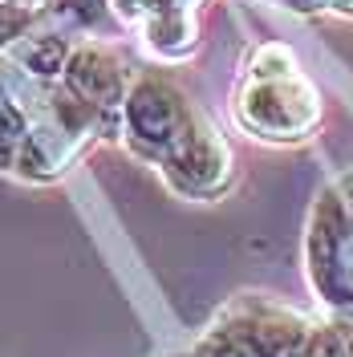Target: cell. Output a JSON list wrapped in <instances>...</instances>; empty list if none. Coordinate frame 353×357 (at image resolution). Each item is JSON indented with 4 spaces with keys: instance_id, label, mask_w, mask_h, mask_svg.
<instances>
[{
    "instance_id": "1",
    "label": "cell",
    "mask_w": 353,
    "mask_h": 357,
    "mask_svg": "<svg viewBox=\"0 0 353 357\" xmlns=\"http://www.w3.org/2000/svg\"><path fill=\"white\" fill-rule=\"evenodd\" d=\"M305 260L317 296L337 309H353V203L337 183L325 187L313 203Z\"/></svg>"
},
{
    "instance_id": "2",
    "label": "cell",
    "mask_w": 353,
    "mask_h": 357,
    "mask_svg": "<svg viewBox=\"0 0 353 357\" xmlns=\"http://www.w3.org/2000/svg\"><path fill=\"white\" fill-rule=\"evenodd\" d=\"M240 122L272 142H296L321 122V98L313 82L292 69L276 77H248L240 93Z\"/></svg>"
},
{
    "instance_id": "3",
    "label": "cell",
    "mask_w": 353,
    "mask_h": 357,
    "mask_svg": "<svg viewBox=\"0 0 353 357\" xmlns=\"http://www.w3.org/2000/svg\"><path fill=\"white\" fill-rule=\"evenodd\" d=\"M191 118H195V110L187 106V98L167 77H155V73L138 77L122 102V122H126L130 146L155 162L187 134Z\"/></svg>"
},
{
    "instance_id": "4",
    "label": "cell",
    "mask_w": 353,
    "mask_h": 357,
    "mask_svg": "<svg viewBox=\"0 0 353 357\" xmlns=\"http://www.w3.org/2000/svg\"><path fill=\"white\" fill-rule=\"evenodd\" d=\"M167 183L183 195H216L232 178V151L220 134L211 130L207 118H191L187 134L179 138L167 155L158 158Z\"/></svg>"
},
{
    "instance_id": "5",
    "label": "cell",
    "mask_w": 353,
    "mask_h": 357,
    "mask_svg": "<svg viewBox=\"0 0 353 357\" xmlns=\"http://www.w3.org/2000/svg\"><path fill=\"white\" fill-rule=\"evenodd\" d=\"M223 325H232L260 357H305L313 333H317L309 317L285 309V305H272V301H260V296L232 305Z\"/></svg>"
},
{
    "instance_id": "6",
    "label": "cell",
    "mask_w": 353,
    "mask_h": 357,
    "mask_svg": "<svg viewBox=\"0 0 353 357\" xmlns=\"http://www.w3.org/2000/svg\"><path fill=\"white\" fill-rule=\"evenodd\" d=\"M66 86L86 98L89 106H98L102 114L122 110L126 93H130V66H126V53L114 49L110 41H89L77 45L73 57L66 66Z\"/></svg>"
},
{
    "instance_id": "7",
    "label": "cell",
    "mask_w": 353,
    "mask_h": 357,
    "mask_svg": "<svg viewBox=\"0 0 353 357\" xmlns=\"http://www.w3.org/2000/svg\"><path fill=\"white\" fill-rule=\"evenodd\" d=\"M142 37L163 57H183L199 41V17L191 4H167L151 17H142Z\"/></svg>"
},
{
    "instance_id": "8",
    "label": "cell",
    "mask_w": 353,
    "mask_h": 357,
    "mask_svg": "<svg viewBox=\"0 0 353 357\" xmlns=\"http://www.w3.org/2000/svg\"><path fill=\"white\" fill-rule=\"evenodd\" d=\"M13 57H17V66H24L37 82H53V77H66L73 45H69V37H61V33H24L21 41L13 45Z\"/></svg>"
},
{
    "instance_id": "9",
    "label": "cell",
    "mask_w": 353,
    "mask_h": 357,
    "mask_svg": "<svg viewBox=\"0 0 353 357\" xmlns=\"http://www.w3.org/2000/svg\"><path fill=\"white\" fill-rule=\"evenodd\" d=\"M53 13L69 21L73 29H89V33H110L118 24V8L114 0H49Z\"/></svg>"
},
{
    "instance_id": "10",
    "label": "cell",
    "mask_w": 353,
    "mask_h": 357,
    "mask_svg": "<svg viewBox=\"0 0 353 357\" xmlns=\"http://www.w3.org/2000/svg\"><path fill=\"white\" fill-rule=\"evenodd\" d=\"M29 138V118L13 98H0V171H13Z\"/></svg>"
},
{
    "instance_id": "11",
    "label": "cell",
    "mask_w": 353,
    "mask_h": 357,
    "mask_svg": "<svg viewBox=\"0 0 353 357\" xmlns=\"http://www.w3.org/2000/svg\"><path fill=\"white\" fill-rule=\"evenodd\" d=\"M195 357H260V354H256V349H252L232 325H223L220 321V325L195 345Z\"/></svg>"
},
{
    "instance_id": "12",
    "label": "cell",
    "mask_w": 353,
    "mask_h": 357,
    "mask_svg": "<svg viewBox=\"0 0 353 357\" xmlns=\"http://www.w3.org/2000/svg\"><path fill=\"white\" fill-rule=\"evenodd\" d=\"M296 69V57L288 45H264L256 57H252V77H276V73H292Z\"/></svg>"
},
{
    "instance_id": "13",
    "label": "cell",
    "mask_w": 353,
    "mask_h": 357,
    "mask_svg": "<svg viewBox=\"0 0 353 357\" xmlns=\"http://www.w3.org/2000/svg\"><path fill=\"white\" fill-rule=\"evenodd\" d=\"M29 17H33V8H21L13 0H0V49L17 45L29 33Z\"/></svg>"
},
{
    "instance_id": "14",
    "label": "cell",
    "mask_w": 353,
    "mask_h": 357,
    "mask_svg": "<svg viewBox=\"0 0 353 357\" xmlns=\"http://www.w3.org/2000/svg\"><path fill=\"white\" fill-rule=\"evenodd\" d=\"M167 4H175V0H114V8H118V17H122V21H138V17H151V13L167 8Z\"/></svg>"
},
{
    "instance_id": "15",
    "label": "cell",
    "mask_w": 353,
    "mask_h": 357,
    "mask_svg": "<svg viewBox=\"0 0 353 357\" xmlns=\"http://www.w3.org/2000/svg\"><path fill=\"white\" fill-rule=\"evenodd\" d=\"M292 13H321V8H333V0H276Z\"/></svg>"
},
{
    "instance_id": "16",
    "label": "cell",
    "mask_w": 353,
    "mask_h": 357,
    "mask_svg": "<svg viewBox=\"0 0 353 357\" xmlns=\"http://www.w3.org/2000/svg\"><path fill=\"white\" fill-rule=\"evenodd\" d=\"M337 187H341V191H345V199L353 203V175H345V178H337Z\"/></svg>"
},
{
    "instance_id": "17",
    "label": "cell",
    "mask_w": 353,
    "mask_h": 357,
    "mask_svg": "<svg viewBox=\"0 0 353 357\" xmlns=\"http://www.w3.org/2000/svg\"><path fill=\"white\" fill-rule=\"evenodd\" d=\"M333 8H337V13H345V17H353V0H333Z\"/></svg>"
},
{
    "instance_id": "18",
    "label": "cell",
    "mask_w": 353,
    "mask_h": 357,
    "mask_svg": "<svg viewBox=\"0 0 353 357\" xmlns=\"http://www.w3.org/2000/svg\"><path fill=\"white\" fill-rule=\"evenodd\" d=\"M13 4H21V8H37V4H49V0H13Z\"/></svg>"
},
{
    "instance_id": "19",
    "label": "cell",
    "mask_w": 353,
    "mask_h": 357,
    "mask_svg": "<svg viewBox=\"0 0 353 357\" xmlns=\"http://www.w3.org/2000/svg\"><path fill=\"white\" fill-rule=\"evenodd\" d=\"M0 98H8V82H4V73H0Z\"/></svg>"
},
{
    "instance_id": "20",
    "label": "cell",
    "mask_w": 353,
    "mask_h": 357,
    "mask_svg": "<svg viewBox=\"0 0 353 357\" xmlns=\"http://www.w3.org/2000/svg\"><path fill=\"white\" fill-rule=\"evenodd\" d=\"M175 4H195V0H175Z\"/></svg>"
},
{
    "instance_id": "21",
    "label": "cell",
    "mask_w": 353,
    "mask_h": 357,
    "mask_svg": "<svg viewBox=\"0 0 353 357\" xmlns=\"http://www.w3.org/2000/svg\"><path fill=\"white\" fill-rule=\"evenodd\" d=\"M350 357H353V333H350Z\"/></svg>"
}]
</instances>
